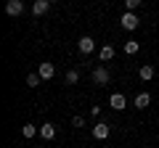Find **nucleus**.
I'll return each mask as SVG.
<instances>
[{"mask_svg":"<svg viewBox=\"0 0 159 148\" xmlns=\"http://www.w3.org/2000/svg\"><path fill=\"white\" fill-rule=\"evenodd\" d=\"M77 48H80V53H82V56H88V53H93V48H96V40L85 34V37H80Z\"/></svg>","mask_w":159,"mask_h":148,"instance_id":"obj_1","label":"nucleus"},{"mask_svg":"<svg viewBox=\"0 0 159 148\" xmlns=\"http://www.w3.org/2000/svg\"><path fill=\"white\" fill-rule=\"evenodd\" d=\"M138 21H141V19H138V16H135L133 11L122 13V29H130V32H133V29L138 27Z\"/></svg>","mask_w":159,"mask_h":148,"instance_id":"obj_2","label":"nucleus"},{"mask_svg":"<svg viewBox=\"0 0 159 148\" xmlns=\"http://www.w3.org/2000/svg\"><path fill=\"white\" fill-rule=\"evenodd\" d=\"M48 11H51V0H34V6H32L34 16H45Z\"/></svg>","mask_w":159,"mask_h":148,"instance_id":"obj_3","label":"nucleus"},{"mask_svg":"<svg viewBox=\"0 0 159 148\" xmlns=\"http://www.w3.org/2000/svg\"><path fill=\"white\" fill-rule=\"evenodd\" d=\"M21 11H24L21 0H8V3H6V13H8V16H19Z\"/></svg>","mask_w":159,"mask_h":148,"instance_id":"obj_4","label":"nucleus"},{"mask_svg":"<svg viewBox=\"0 0 159 148\" xmlns=\"http://www.w3.org/2000/svg\"><path fill=\"white\" fill-rule=\"evenodd\" d=\"M93 80L98 82V85H109V80H111V77H109V72L103 66H98V69H93Z\"/></svg>","mask_w":159,"mask_h":148,"instance_id":"obj_5","label":"nucleus"},{"mask_svg":"<svg viewBox=\"0 0 159 148\" xmlns=\"http://www.w3.org/2000/svg\"><path fill=\"white\" fill-rule=\"evenodd\" d=\"M93 137H96V140H106V137H109V124L98 122V124L93 127Z\"/></svg>","mask_w":159,"mask_h":148,"instance_id":"obj_6","label":"nucleus"},{"mask_svg":"<svg viewBox=\"0 0 159 148\" xmlns=\"http://www.w3.org/2000/svg\"><path fill=\"white\" fill-rule=\"evenodd\" d=\"M109 106L119 111V108H125V106H127V101H125V95H122V93H114V95L109 98Z\"/></svg>","mask_w":159,"mask_h":148,"instance_id":"obj_7","label":"nucleus"},{"mask_svg":"<svg viewBox=\"0 0 159 148\" xmlns=\"http://www.w3.org/2000/svg\"><path fill=\"white\" fill-rule=\"evenodd\" d=\"M40 135L45 137V140H53V137H56V124H51V122L43 124V127H40Z\"/></svg>","mask_w":159,"mask_h":148,"instance_id":"obj_8","label":"nucleus"},{"mask_svg":"<svg viewBox=\"0 0 159 148\" xmlns=\"http://www.w3.org/2000/svg\"><path fill=\"white\" fill-rule=\"evenodd\" d=\"M138 77H141L143 82H148V80L154 77V66H151V63H143V66L138 69Z\"/></svg>","mask_w":159,"mask_h":148,"instance_id":"obj_9","label":"nucleus"},{"mask_svg":"<svg viewBox=\"0 0 159 148\" xmlns=\"http://www.w3.org/2000/svg\"><path fill=\"white\" fill-rule=\"evenodd\" d=\"M53 74H56V69H53V63H40V77H43V80H51Z\"/></svg>","mask_w":159,"mask_h":148,"instance_id":"obj_10","label":"nucleus"},{"mask_svg":"<svg viewBox=\"0 0 159 148\" xmlns=\"http://www.w3.org/2000/svg\"><path fill=\"white\" fill-rule=\"evenodd\" d=\"M148 103H151V95H148V93H138L135 95V106L138 108H146Z\"/></svg>","mask_w":159,"mask_h":148,"instance_id":"obj_11","label":"nucleus"},{"mask_svg":"<svg viewBox=\"0 0 159 148\" xmlns=\"http://www.w3.org/2000/svg\"><path fill=\"white\" fill-rule=\"evenodd\" d=\"M114 58V48L111 45H103L101 48V61H111Z\"/></svg>","mask_w":159,"mask_h":148,"instance_id":"obj_12","label":"nucleus"},{"mask_svg":"<svg viewBox=\"0 0 159 148\" xmlns=\"http://www.w3.org/2000/svg\"><path fill=\"white\" fill-rule=\"evenodd\" d=\"M138 48H141V45H138V40H127V42H125V53H127V56L138 53Z\"/></svg>","mask_w":159,"mask_h":148,"instance_id":"obj_13","label":"nucleus"},{"mask_svg":"<svg viewBox=\"0 0 159 148\" xmlns=\"http://www.w3.org/2000/svg\"><path fill=\"white\" fill-rule=\"evenodd\" d=\"M21 132H24V137H34V135H37V127H34V124H24Z\"/></svg>","mask_w":159,"mask_h":148,"instance_id":"obj_14","label":"nucleus"},{"mask_svg":"<svg viewBox=\"0 0 159 148\" xmlns=\"http://www.w3.org/2000/svg\"><path fill=\"white\" fill-rule=\"evenodd\" d=\"M40 80H43L40 74H27V85H29V87H37V85H40Z\"/></svg>","mask_w":159,"mask_h":148,"instance_id":"obj_15","label":"nucleus"},{"mask_svg":"<svg viewBox=\"0 0 159 148\" xmlns=\"http://www.w3.org/2000/svg\"><path fill=\"white\" fill-rule=\"evenodd\" d=\"M77 80H80V74H77V72H66V85H74Z\"/></svg>","mask_w":159,"mask_h":148,"instance_id":"obj_16","label":"nucleus"},{"mask_svg":"<svg viewBox=\"0 0 159 148\" xmlns=\"http://www.w3.org/2000/svg\"><path fill=\"white\" fill-rule=\"evenodd\" d=\"M141 3H143V0H125V6L130 8V11H135V8L141 6Z\"/></svg>","mask_w":159,"mask_h":148,"instance_id":"obj_17","label":"nucleus"},{"mask_svg":"<svg viewBox=\"0 0 159 148\" xmlns=\"http://www.w3.org/2000/svg\"><path fill=\"white\" fill-rule=\"evenodd\" d=\"M72 124H74V127H82V124H85V119H82V116H74Z\"/></svg>","mask_w":159,"mask_h":148,"instance_id":"obj_18","label":"nucleus"},{"mask_svg":"<svg viewBox=\"0 0 159 148\" xmlns=\"http://www.w3.org/2000/svg\"><path fill=\"white\" fill-rule=\"evenodd\" d=\"M51 3H56V0H51Z\"/></svg>","mask_w":159,"mask_h":148,"instance_id":"obj_19","label":"nucleus"}]
</instances>
